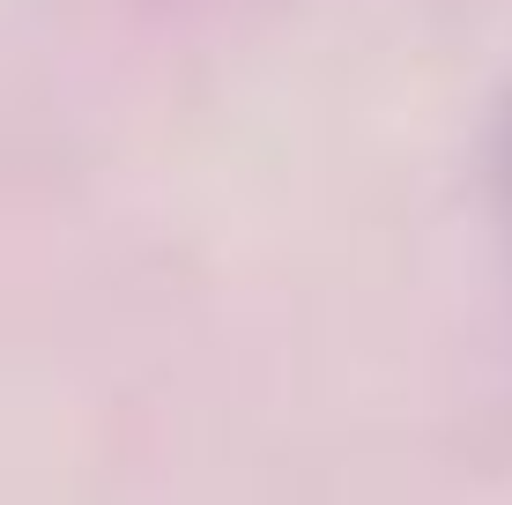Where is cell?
<instances>
[{
  "label": "cell",
  "mask_w": 512,
  "mask_h": 505,
  "mask_svg": "<svg viewBox=\"0 0 512 505\" xmlns=\"http://www.w3.org/2000/svg\"><path fill=\"white\" fill-rule=\"evenodd\" d=\"M490 171H498V216H505V231H512V97H505V112H498V142H490Z\"/></svg>",
  "instance_id": "6da1fadb"
}]
</instances>
